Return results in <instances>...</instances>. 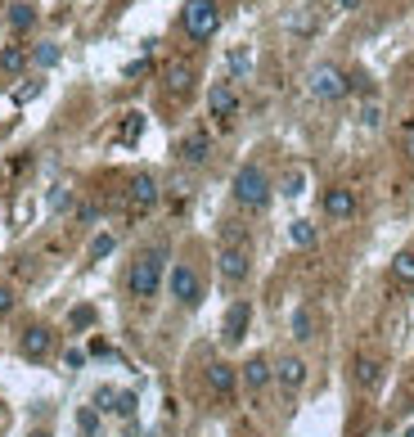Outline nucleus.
Wrapping results in <instances>:
<instances>
[{
    "mask_svg": "<svg viewBox=\"0 0 414 437\" xmlns=\"http://www.w3.org/2000/svg\"><path fill=\"white\" fill-rule=\"evenodd\" d=\"M162 284V248H149L131 262V275H127V289L131 298H153Z\"/></svg>",
    "mask_w": 414,
    "mask_h": 437,
    "instance_id": "f257e3e1",
    "label": "nucleus"
},
{
    "mask_svg": "<svg viewBox=\"0 0 414 437\" xmlns=\"http://www.w3.org/2000/svg\"><path fill=\"white\" fill-rule=\"evenodd\" d=\"M234 198H239V207H266L271 203V180H266V172L257 163H244L234 172Z\"/></svg>",
    "mask_w": 414,
    "mask_h": 437,
    "instance_id": "f03ea898",
    "label": "nucleus"
},
{
    "mask_svg": "<svg viewBox=\"0 0 414 437\" xmlns=\"http://www.w3.org/2000/svg\"><path fill=\"white\" fill-rule=\"evenodd\" d=\"M180 18H185V32L194 36V41H212V36H216V27H221L216 0H189Z\"/></svg>",
    "mask_w": 414,
    "mask_h": 437,
    "instance_id": "7ed1b4c3",
    "label": "nucleus"
},
{
    "mask_svg": "<svg viewBox=\"0 0 414 437\" xmlns=\"http://www.w3.org/2000/svg\"><path fill=\"white\" fill-rule=\"evenodd\" d=\"M306 90L315 95V100H342L347 90V72L342 68H333V63H315L311 72H306Z\"/></svg>",
    "mask_w": 414,
    "mask_h": 437,
    "instance_id": "20e7f679",
    "label": "nucleus"
},
{
    "mask_svg": "<svg viewBox=\"0 0 414 437\" xmlns=\"http://www.w3.org/2000/svg\"><path fill=\"white\" fill-rule=\"evenodd\" d=\"M171 298L185 302V307H198V298H203V280H198V271L189 262H180L171 271Z\"/></svg>",
    "mask_w": 414,
    "mask_h": 437,
    "instance_id": "39448f33",
    "label": "nucleus"
},
{
    "mask_svg": "<svg viewBox=\"0 0 414 437\" xmlns=\"http://www.w3.org/2000/svg\"><path fill=\"white\" fill-rule=\"evenodd\" d=\"M216 266L225 280H248V271H253V253H248V244H225V248L216 253Z\"/></svg>",
    "mask_w": 414,
    "mask_h": 437,
    "instance_id": "423d86ee",
    "label": "nucleus"
},
{
    "mask_svg": "<svg viewBox=\"0 0 414 437\" xmlns=\"http://www.w3.org/2000/svg\"><path fill=\"white\" fill-rule=\"evenodd\" d=\"M320 207H324V216H333V221H351L356 216V189H347V185L324 189Z\"/></svg>",
    "mask_w": 414,
    "mask_h": 437,
    "instance_id": "0eeeda50",
    "label": "nucleus"
},
{
    "mask_svg": "<svg viewBox=\"0 0 414 437\" xmlns=\"http://www.w3.org/2000/svg\"><path fill=\"white\" fill-rule=\"evenodd\" d=\"M207 109H212V118L216 122H234V113H239V95H234V86L230 81H216V86L207 90Z\"/></svg>",
    "mask_w": 414,
    "mask_h": 437,
    "instance_id": "6e6552de",
    "label": "nucleus"
},
{
    "mask_svg": "<svg viewBox=\"0 0 414 437\" xmlns=\"http://www.w3.org/2000/svg\"><path fill=\"white\" fill-rule=\"evenodd\" d=\"M18 351H23L27 360H45L54 351V334L45 325H27L23 329V338H18Z\"/></svg>",
    "mask_w": 414,
    "mask_h": 437,
    "instance_id": "1a4fd4ad",
    "label": "nucleus"
},
{
    "mask_svg": "<svg viewBox=\"0 0 414 437\" xmlns=\"http://www.w3.org/2000/svg\"><path fill=\"white\" fill-rule=\"evenodd\" d=\"M127 203H131V212H149L153 203H158V180L153 176H131V185H127Z\"/></svg>",
    "mask_w": 414,
    "mask_h": 437,
    "instance_id": "9d476101",
    "label": "nucleus"
},
{
    "mask_svg": "<svg viewBox=\"0 0 414 437\" xmlns=\"http://www.w3.org/2000/svg\"><path fill=\"white\" fill-rule=\"evenodd\" d=\"M351 379H356V388H360V392H374V388L383 383V360L379 356H356Z\"/></svg>",
    "mask_w": 414,
    "mask_h": 437,
    "instance_id": "9b49d317",
    "label": "nucleus"
},
{
    "mask_svg": "<svg viewBox=\"0 0 414 437\" xmlns=\"http://www.w3.org/2000/svg\"><path fill=\"white\" fill-rule=\"evenodd\" d=\"M275 379H279V388H284V392H297V388L306 383V360L302 356H284L275 365Z\"/></svg>",
    "mask_w": 414,
    "mask_h": 437,
    "instance_id": "f8f14e48",
    "label": "nucleus"
},
{
    "mask_svg": "<svg viewBox=\"0 0 414 437\" xmlns=\"http://www.w3.org/2000/svg\"><path fill=\"white\" fill-rule=\"evenodd\" d=\"M162 81H167V90H171V95H185L189 86H194V63H185V59L167 63V72H162Z\"/></svg>",
    "mask_w": 414,
    "mask_h": 437,
    "instance_id": "ddd939ff",
    "label": "nucleus"
},
{
    "mask_svg": "<svg viewBox=\"0 0 414 437\" xmlns=\"http://www.w3.org/2000/svg\"><path fill=\"white\" fill-rule=\"evenodd\" d=\"M248 320H253V307H248V302H234V307L225 311V343H239V338L248 334Z\"/></svg>",
    "mask_w": 414,
    "mask_h": 437,
    "instance_id": "4468645a",
    "label": "nucleus"
},
{
    "mask_svg": "<svg viewBox=\"0 0 414 437\" xmlns=\"http://www.w3.org/2000/svg\"><path fill=\"white\" fill-rule=\"evenodd\" d=\"M207 154H212L207 131H189V136L180 140V158H185V163H207Z\"/></svg>",
    "mask_w": 414,
    "mask_h": 437,
    "instance_id": "2eb2a0df",
    "label": "nucleus"
},
{
    "mask_svg": "<svg viewBox=\"0 0 414 437\" xmlns=\"http://www.w3.org/2000/svg\"><path fill=\"white\" fill-rule=\"evenodd\" d=\"M271 374H275V370H271V360H266V356H253L244 365V383L253 388V392H262V388L271 383Z\"/></svg>",
    "mask_w": 414,
    "mask_h": 437,
    "instance_id": "dca6fc26",
    "label": "nucleus"
},
{
    "mask_svg": "<svg viewBox=\"0 0 414 437\" xmlns=\"http://www.w3.org/2000/svg\"><path fill=\"white\" fill-rule=\"evenodd\" d=\"M207 383L216 397H230L234 392V365H225V360H216V365H207Z\"/></svg>",
    "mask_w": 414,
    "mask_h": 437,
    "instance_id": "f3484780",
    "label": "nucleus"
},
{
    "mask_svg": "<svg viewBox=\"0 0 414 437\" xmlns=\"http://www.w3.org/2000/svg\"><path fill=\"white\" fill-rule=\"evenodd\" d=\"M293 338H302V343H306V338H315V311L311 307H297L293 311Z\"/></svg>",
    "mask_w": 414,
    "mask_h": 437,
    "instance_id": "a211bd4d",
    "label": "nucleus"
},
{
    "mask_svg": "<svg viewBox=\"0 0 414 437\" xmlns=\"http://www.w3.org/2000/svg\"><path fill=\"white\" fill-rule=\"evenodd\" d=\"M392 280H397V284H414V253H397V262H392Z\"/></svg>",
    "mask_w": 414,
    "mask_h": 437,
    "instance_id": "6ab92c4d",
    "label": "nucleus"
},
{
    "mask_svg": "<svg viewBox=\"0 0 414 437\" xmlns=\"http://www.w3.org/2000/svg\"><path fill=\"white\" fill-rule=\"evenodd\" d=\"M23 63H27V50H23V45H5V50H0V68H5V72H18Z\"/></svg>",
    "mask_w": 414,
    "mask_h": 437,
    "instance_id": "aec40b11",
    "label": "nucleus"
},
{
    "mask_svg": "<svg viewBox=\"0 0 414 437\" xmlns=\"http://www.w3.org/2000/svg\"><path fill=\"white\" fill-rule=\"evenodd\" d=\"M32 23H36V9H32V5H14V9H9V27H18V32H27Z\"/></svg>",
    "mask_w": 414,
    "mask_h": 437,
    "instance_id": "412c9836",
    "label": "nucleus"
},
{
    "mask_svg": "<svg viewBox=\"0 0 414 437\" xmlns=\"http://www.w3.org/2000/svg\"><path fill=\"white\" fill-rule=\"evenodd\" d=\"M288 235H293L297 248H311V244H315V225L311 221H293V230H288Z\"/></svg>",
    "mask_w": 414,
    "mask_h": 437,
    "instance_id": "4be33fe9",
    "label": "nucleus"
},
{
    "mask_svg": "<svg viewBox=\"0 0 414 437\" xmlns=\"http://www.w3.org/2000/svg\"><path fill=\"white\" fill-rule=\"evenodd\" d=\"M113 248H118V239H113V235H95V244H90V262H104Z\"/></svg>",
    "mask_w": 414,
    "mask_h": 437,
    "instance_id": "5701e85b",
    "label": "nucleus"
},
{
    "mask_svg": "<svg viewBox=\"0 0 414 437\" xmlns=\"http://www.w3.org/2000/svg\"><path fill=\"white\" fill-rule=\"evenodd\" d=\"M113 415H136V392H113Z\"/></svg>",
    "mask_w": 414,
    "mask_h": 437,
    "instance_id": "b1692460",
    "label": "nucleus"
},
{
    "mask_svg": "<svg viewBox=\"0 0 414 437\" xmlns=\"http://www.w3.org/2000/svg\"><path fill=\"white\" fill-rule=\"evenodd\" d=\"M288 27H293V32H315V14L302 5V14H293V18H288Z\"/></svg>",
    "mask_w": 414,
    "mask_h": 437,
    "instance_id": "393cba45",
    "label": "nucleus"
},
{
    "mask_svg": "<svg viewBox=\"0 0 414 437\" xmlns=\"http://www.w3.org/2000/svg\"><path fill=\"white\" fill-rule=\"evenodd\" d=\"M68 320H72V329H90L95 325V307H77Z\"/></svg>",
    "mask_w": 414,
    "mask_h": 437,
    "instance_id": "a878e982",
    "label": "nucleus"
},
{
    "mask_svg": "<svg viewBox=\"0 0 414 437\" xmlns=\"http://www.w3.org/2000/svg\"><path fill=\"white\" fill-rule=\"evenodd\" d=\"M36 63H41V68H54V63H59V45H41V50H36Z\"/></svg>",
    "mask_w": 414,
    "mask_h": 437,
    "instance_id": "bb28decb",
    "label": "nucleus"
},
{
    "mask_svg": "<svg viewBox=\"0 0 414 437\" xmlns=\"http://www.w3.org/2000/svg\"><path fill=\"white\" fill-rule=\"evenodd\" d=\"M360 122H365V127H379V122H383V109H379V104H365V109H360Z\"/></svg>",
    "mask_w": 414,
    "mask_h": 437,
    "instance_id": "cd10ccee",
    "label": "nucleus"
},
{
    "mask_svg": "<svg viewBox=\"0 0 414 437\" xmlns=\"http://www.w3.org/2000/svg\"><path fill=\"white\" fill-rule=\"evenodd\" d=\"M248 63H253V54H248V50H234V54H230V68H234V72H248Z\"/></svg>",
    "mask_w": 414,
    "mask_h": 437,
    "instance_id": "c85d7f7f",
    "label": "nucleus"
},
{
    "mask_svg": "<svg viewBox=\"0 0 414 437\" xmlns=\"http://www.w3.org/2000/svg\"><path fill=\"white\" fill-rule=\"evenodd\" d=\"M77 424H81V433H95V429H99V415H95V411H81V415H77Z\"/></svg>",
    "mask_w": 414,
    "mask_h": 437,
    "instance_id": "c756f323",
    "label": "nucleus"
},
{
    "mask_svg": "<svg viewBox=\"0 0 414 437\" xmlns=\"http://www.w3.org/2000/svg\"><path fill=\"white\" fill-rule=\"evenodd\" d=\"M140 127H144V118H140V113H131V122L122 127V140H136V136H140Z\"/></svg>",
    "mask_w": 414,
    "mask_h": 437,
    "instance_id": "7c9ffc66",
    "label": "nucleus"
},
{
    "mask_svg": "<svg viewBox=\"0 0 414 437\" xmlns=\"http://www.w3.org/2000/svg\"><path fill=\"white\" fill-rule=\"evenodd\" d=\"M5 311H14V289L0 284V316H5Z\"/></svg>",
    "mask_w": 414,
    "mask_h": 437,
    "instance_id": "2f4dec72",
    "label": "nucleus"
},
{
    "mask_svg": "<svg viewBox=\"0 0 414 437\" xmlns=\"http://www.w3.org/2000/svg\"><path fill=\"white\" fill-rule=\"evenodd\" d=\"M401 145H406V158H410V163H414V122H410V127H406V136H401Z\"/></svg>",
    "mask_w": 414,
    "mask_h": 437,
    "instance_id": "473e14b6",
    "label": "nucleus"
},
{
    "mask_svg": "<svg viewBox=\"0 0 414 437\" xmlns=\"http://www.w3.org/2000/svg\"><path fill=\"white\" fill-rule=\"evenodd\" d=\"M284 194H302V176H297V172L284 180Z\"/></svg>",
    "mask_w": 414,
    "mask_h": 437,
    "instance_id": "72a5a7b5",
    "label": "nucleus"
},
{
    "mask_svg": "<svg viewBox=\"0 0 414 437\" xmlns=\"http://www.w3.org/2000/svg\"><path fill=\"white\" fill-rule=\"evenodd\" d=\"M338 5H342V9H351V5H356V0H338Z\"/></svg>",
    "mask_w": 414,
    "mask_h": 437,
    "instance_id": "f704fd0d",
    "label": "nucleus"
},
{
    "mask_svg": "<svg viewBox=\"0 0 414 437\" xmlns=\"http://www.w3.org/2000/svg\"><path fill=\"white\" fill-rule=\"evenodd\" d=\"M32 437H50V433H45V429H36V433H32Z\"/></svg>",
    "mask_w": 414,
    "mask_h": 437,
    "instance_id": "c9c22d12",
    "label": "nucleus"
},
{
    "mask_svg": "<svg viewBox=\"0 0 414 437\" xmlns=\"http://www.w3.org/2000/svg\"><path fill=\"white\" fill-rule=\"evenodd\" d=\"M248 437H257V433H248Z\"/></svg>",
    "mask_w": 414,
    "mask_h": 437,
    "instance_id": "e433bc0d",
    "label": "nucleus"
}]
</instances>
